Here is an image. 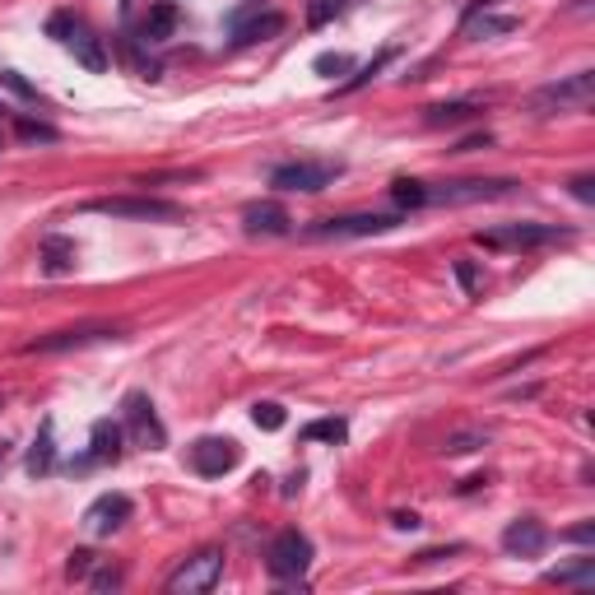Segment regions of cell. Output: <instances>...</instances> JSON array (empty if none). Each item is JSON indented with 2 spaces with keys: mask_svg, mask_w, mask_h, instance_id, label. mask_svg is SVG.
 <instances>
[{
  "mask_svg": "<svg viewBox=\"0 0 595 595\" xmlns=\"http://www.w3.org/2000/svg\"><path fill=\"white\" fill-rule=\"evenodd\" d=\"M42 266H47V275H65V270L75 266V242L42 237Z\"/></svg>",
  "mask_w": 595,
  "mask_h": 595,
  "instance_id": "obj_20",
  "label": "cell"
},
{
  "mask_svg": "<svg viewBox=\"0 0 595 595\" xmlns=\"http://www.w3.org/2000/svg\"><path fill=\"white\" fill-rule=\"evenodd\" d=\"M572 195H577L582 205H595V178H572Z\"/></svg>",
  "mask_w": 595,
  "mask_h": 595,
  "instance_id": "obj_33",
  "label": "cell"
},
{
  "mask_svg": "<svg viewBox=\"0 0 595 595\" xmlns=\"http://www.w3.org/2000/svg\"><path fill=\"white\" fill-rule=\"evenodd\" d=\"M456 279H460V289H466V294H479L484 289V275L470 266V261H456Z\"/></svg>",
  "mask_w": 595,
  "mask_h": 595,
  "instance_id": "obj_31",
  "label": "cell"
},
{
  "mask_svg": "<svg viewBox=\"0 0 595 595\" xmlns=\"http://www.w3.org/2000/svg\"><path fill=\"white\" fill-rule=\"evenodd\" d=\"M479 113L475 103H433V107H424V121L428 126H460V121H470Z\"/></svg>",
  "mask_w": 595,
  "mask_h": 595,
  "instance_id": "obj_22",
  "label": "cell"
},
{
  "mask_svg": "<svg viewBox=\"0 0 595 595\" xmlns=\"http://www.w3.org/2000/svg\"><path fill=\"white\" fill-rule=\"evenodd\" d=\"M340 6H344V0H312V6H307V24H312V29L330 24V19L340 14Z\"/></svg>",
  "mask_w": 595,
  "mask_h": 595,
  "instance_id": "obj_26",
  "label": "cell"
},
{
  "mask_svg": "<svg viewBox=\"0 0 595 595\" xmlns=\"http://www.w3.org/2000/svg\"><path fill=\"white\" fill-rule=\"evenodd\" d=\"M14 130H19V140H47V145L56 140V130H52V126L29 121V117H19V126H14Z\"/></svg>",
  "mask_w": 595,
  "mask_h": 595,
  "instance_id": "obj_28",
  "label": "cell"
},
{
  "mask_svg": "<svg viewBox=\"0 0 595 595\" xmlns=\"http://www.w3.org/2000/svg\"><path fill=\"white\" fill-rule=\"evenodd\" d=\"M52 466H56V424L52 418H42V428H38V437H33V451H29V475H52Z\"/></svg>",
  "mask_w": 595,
  "mask_h": 595,
  "instance_id": "obj_17",
  "label": "cell"
},
{
  "mask_svg": "<svg viewBox=\"0 0 595 595\" xmlns=\"http://www.w3.org/2000/svg\"><path fill=\"white\" fill-rule=\"evenodd\" d=\"M130 512H136V502L126 493H103L89 512H84V525H89V535H117L130 521Z\"/></svg>",
  "mask_w": 595,
  "mask_h": 595,
  "instance_id": "obj_14",
  "label": "cell"
},
{
  "mask_svg": "<svg viewBox=\"0 0 595 595\" xmlns=\"http://www.w3.org/2000/svg\"><path fill=\"white\" fill-rule=\"evenodd\" d=\"M0 79H6V84H10V89H14V94H24V98H33V89H29V84H24V79H19L14 71H6V75H0Z\"/></svg>",
  "mask_w": 595,
  "mask_h": 595,
  "instance_id": "obj_35",
  "label": "cell"
},
{
  "mask_svg": "<svg viewBox=\"0 0 595 595\" xmlns=\"http://www.w3.org/2000/svg\"><path fill=\"white\" fill-rule=\"evenodd\" d=\"M595 98V75L591 71H577L559 84H544V89L531 94V113L535 117H559V113H586Z\"/></svg>",
  "mask_w": 595,
  "mask_h": 595,
  "instance_id": "obj_2",
  "label": "cell"
},
{
  "mask_svg": "<svg viewBox=\"0 0 595 595\" xmlns=\"http://www.w3.org/2000/svg\"><path fill=\"white\" fill-rule=\"evenodd\" d=\"M117 340V326H71V330H52L24 344V354H65V349H84V344H103Z\"/></svg>",
  "mask_w": 595,
  "mask_h": 595,
  "instance_id": "obj_11",
  "label": "cell"
},
{
  "mask_svg": "<svg viewBox=\"0 0 595 595\" xmlns=\"http://www.w3.org/2000/svg\"><path fill=\"white\" fill-rule=\"evenodd\" d=\"M395 525H401V531H414L418 517H414V512H401V517H395Z\"/></svg>",
  "mask_w": 595,
  "mask_h": 595,
  "instance_id": "obj_36",
  "label": "cell"
},
{
  "mask_svg": "<svg viewBox=\"0 0 595 595\" xmlns=\"http://www.w3.org/2000/svg\"><path fill=\"white\" fill-rule=\"evenodd\" d=\"M94 567H98V554H89V549H75L71 563H65V572H71V577H89Z\"/></svg>",
  "mask_w": 595,
  "mask_h": 595,
  "instance_id": "obj_29",
  "label": "cell"
},
{
  "mask_svg": "<svg viewBox=\"0 0 595 595\" xmlns=\"http://www.w3.org/2000/svg\"><path fill=\"white\" fill-rule=\"evenodd\" d=\"M47 33L61 42V47L65 52H71L79 65H84V71H89V75H103L107 71V52H103V38L89 29V24H84V19L79 14H52L47 19Z\"/></svg>",
  "mask_w": 595,
  "mask_h": 595,
  "instance_id": "obj_1",
  "label": "cell"
},
{
  "mask_svg": "<svg viewBox=\"0 0 595 595\" xmlns=\"http://www.w3.org/2000/svg\"><path fill=\"white\" fill-rule=\"evenodd\" d=\"M344 437H349L344 418H312V424L302 428V443H330L336 447V443H344Z\"/></svg>",
  "mask_w": 595,
  "mask_h": 595,
  "instance_id": "obj_23",
  "label": "cell"
},
{
  "mask_svg": "<svg viewBox=\"0 0 595 595\" xmlns=\"http://www.w3.org/2000/svg\"><path fill=\"white\" fill-rule=\"evenodd\" d=\"M219 577H224V549H201V554H191L172 577L163 582L168 595H205L219 586Z\"/></svg>",
  "mask_w": 595,
  "mask_h": 595,
  "instance_id": "obj_4",
  "label": "cell"
},
{
  "mask_svg": "<svg viewBox=\"0 0 595 595\" xmlns=\"http://www.w3.org/2000/svg\"><path fill=\"white\" fill-rule=\"evenodd\" d=\"M572 233L559 224H502L493 233H479L484 247H507V252H531V247H554V242H567Z\"/></svg>",
  "mask_w": 595,
  "mask_h": 595,
  "instance_id": "obj_7",
  "label": "cell"
},
{
  "mask_svg": "<svg viewBox=\"0 0 595 595\" xmlns=\"http://www.w3.org/2000/svg\"><path fill=\"white\" fill-rule=\"evenodd\" d=\"M484 443H489V433H456V437H447V451L451 456H460V451H475V447H484Z\"/></svg>",
  "mask_w": 595,
  "mask_h": 595,
  "instance_id": "obj_27",
  "label": "cell"
},
{
  "mask_svg": "<svg viewBox=\"0 0 595 595\" xmlns=\"http://www.w3.org/2000/svg\"><path fill=\"white\" fill-rule=\"evenodd\" d=\"M0 466H6V447H0Z\"/></svg>",
  "mask_w": 595,
  "mask_h": 595,
  "instance_id": "obj_37",
  "label": "cell"
},
{
  "mask_svg": "<svg viewBox=\"0 0 595 595\" xmlns=\"http://www.w3.org/2000/svg\"><path fill=\"white\" fill-rule=\"evenodd\" d=\"M289 224H294L289 210L275 205V201H256V205L242 210V229H247L252 237H284Z\"/></svg>",
  "mask_w": 595,
  "mask_h": 595,
  "instance_id": "obj_15",
  "label": "cell"
},
{
  "mask_svg": "<svg viewBox=\"0 0 595 595\" xmlns=\"http://www.w3.org/2000/svg\"><path fill=\"white\" fill-rule=\"evenodd\" d=\"M336 178H340V163L298 159V163H279V168L270 172V187H279V191H326Z\"/></svg>",
  "mask_w": 595,
  "mask_h": 595,
  "instance_id": "obj_10",
  "label": "cell"
},
{
  "mask_svg": "<svg viewBox=\"0 0 595 595\" xmlns=\"http://www.w3.org/2000/svg\"><path fill=\"white\" fill-rule=\"evenodd\" d=\"M401 229V214H340V219H321L307 229V237H378Z\"/></svg>",
  "mask_w": 595,
  "mask_h": 595,
  "instance_id": "obj_9",
  "label": "cell"
},
{
  "mask_svg": "<svg viewBox=\"0 0 595 595\" xmlns=\"http://www.w3.org/2000/svg\"><path fill=\"white\" fill-rule=\"evenodd\" d=\"M84 210L107 214V219H145V224H178L187 214L182 205L159 201V195H103V201H89Z\"/></svg>",
  "mask_w": 595,
  "mask_h": 595,
  "instance_id": "obj_3",
  "label": "cell"
},
{
  "mask_svg": "<svg viewBox=\"0 0 595 595\" xmlns=\"http://www.w3.org/2000/svg\"><path fill=\"white\" fill-rule=\"evenodd\" d=\"M121 414H126V433H130V443H136V447L159 451L168 443V433H163L159 414H153V401H149L145 391H130L126 401H121Z\"/></svg>",
  "mask_w": 595,
  "mask_h": 595,
  "instance_id": "obj_8",
  "label": "cell"
},
{
  "mask_svg": "<svg viewBox=\"0 0 595 595\" xmlns=\"http://www.w3.org/2000/svg\"><path fill=\"white\" fill-rule=\"evenodd\" d=\"M591 535H595L591 521H582V525H572V531H567V540H577V544H591Z\"/></svg>",
  "mask_w": 595,
  "mask_h": 595,
  "instance_id": "obj_34",
  "label": "cell"
},
{
  "mask_svg": "<svg viewBox=\"0 0 595 595\" xmlns=\"http://www.w3.org/2000/svg\"><path fill=\"white\" fill-rule=\"evenodd\" d=\"M237 460H242V451H237L233 437H201V443L191 447V470H195V475H205V479L229 475Z\"/></svg>",
  "mask_w": 595,
  "mask_h": 595,
  "instance_id": "obj_12",
  "label": "cell"
},
{
  "mask_svg": "<svg viewBox=\"0 0 595 595\" xmlns=\"http://www.w3.org/2000/svg\"><path fill=\"white\" fill-rule=\"evenodd\" d=\"M284 29V14L279 10H266V14H247L237 19V42H256V38H270Z\"/></svg>",
  "mask_w": 595,
  "mask_h": 595,
  "instance_id": "obj_19",
  "label": "cell"
},
{
  "mask_svg": "<svg viewBox=\"0 0 595 595\" xmlns=\"http://www.w3.org/2000/svg\"><path fill=\"white\" fill-rule=\"evenodd\" d=\"M349 65L354 61H349L344 52H326V56H317V75H344Z\"/></svg>",
  "mask_w": 595,
  "mask_h": 595,
  "instance_id": "obj_30",
  "label": "cell"
},
{
  "mask_svg": "<svg viewBox=\"0 0 595 595\" xmlns=\"http://www.w3.org/2000/svg\"><path fill=\"white\" fill-rule=\"evenodd\" d=\"M172 29H178V6L172 0H153L149 6V14H145V42H163V38H172Z\"/></svg>",
  "mask_w": 595,
  "mask_h": 595,
  "instance_id": "obj_18",
  "label": "cell"
},
{
  "mask_svg": "<svg viewBox=\"0 0 595 595\" xmlns=\"http://www.w3.org/2000/svg\"><path fill=\"white\" fill-rule=\"evenodd\" d=\"M284 405H275V401H261V405H252V424L256 428H266V433H279L284 428Z\"/></svg>",
  "mask_w": 595,
  "mask_h": 595,
  "instance_id": "obj_25",
  "label": "cell"
},
{
  "mask_svg": "<svg viewBox=\"0 0 595 595\" xmlns=\"http://www.w3.org/2000/svg\"><path fill=\"white\" fill-rule=\"evenodd\" d=\"M502 549H507L512 559H540L544 549H549L544 521H540V517H517V521L502 531Z\"/></svg>",
  "mask_w": 595,
  "mask_h": 595,
  "instance_id": "obj_13",
  "label": "cell"
},
{
  "mask_svg": "<svg viewBox=\"0 0 595 595\" xmlns=\"http://www.w3.org/2000/svg\"><path fill=\"white\" fill-rule=\"evenodd\" d=\"M266 567L279 582H302L307 567H312V540L298 535V531H279L270 554H266Z\"/></svg>",
  "mask_w": 595,
  "mask_h": 595,
  "instance_id": "obj_6",
  "label": "cell"
},
{
  "mask_svg": "<svg viewBox=\"0 0 595 595\" xmlns=\"http://www.w3.org/2000/svg\"><path fill=\"white\" fill-rule=\"evenodd\" d=\"M121 456V424H113V418H98L94 424V451L79 460V470L98 466V460H117Z\"/></svg>",
  "mask_w": 595,
  "mask_h": 595,
  "instance_id": "obj_16",
  "label": "cell"
},
{
  "mask_svg": "<svg viewBox=\"0 0 595 595\" xmlns=\"http://www.w3.org/2000/svg\"><path fill=\"white\" fill-rule=\"evenodd\" d=\"M89 586H94V591H113V586H121V572H117V567H98L94 577H89Z\"/></svg>",
  "mask_w": 595,
  "mask_h": 595,
  "instance_id": "obj_32",
  "label": "cell"
},
{
  "mask_svg": "<svg viewBox=\"0 0 595 595\" xmlns=\"http://www.w3.org/2000/svg\"><path fill=\"white\" fill-rule=\"evenodd\" d=\"M391 201L401 210H424L428 205V187L414 182V178H401V182H391Z\"/></svg>",
  "mask_w": 595,
  "mask_h": 595,
  "instance_id": "obj_24",
  "label": "cell"
},
{
  "mask_svg": "<svg viewBox=\"0 0 595 595\" xmlns=\"http://www.w3.org/2000/svg\"><path fill=\"white\" fill-rule=\"evenodd\" d=\"M521 182L512 178H460V182H443L428 187V205H479V201H502L512 195Z\"/></svg>",
  "mask_w": 595,
  "mask_h": 595,
  "instance_id": "obj_5",
  "label": "cell"
},
{
  "mask_svg": "<svg viewBox=\"0 0 595 595\" xmlns=\"http://www.w3.org/2000/svg\"><path fill=\"white\" fill-rule=\"evenodd\" d=\"M544 582H554V586H591L595 582V559H577L567 567H549Z\"/></svg>",
  "mask_w": 595,
  "mask_h": 595,
  "instance_id": "obj_21",
  "label": "cell"
}]
</instances>
